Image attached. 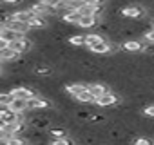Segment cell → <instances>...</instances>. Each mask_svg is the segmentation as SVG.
Returning <instances> with one entry per match:
<instances>
[{
    "mask_svg": "<svg viewBox=\"0 0 154 145\" xmlns=\"http://www.w3.org/2000/svg\"><path fill=\"white\" fill-rule=\"evenodd\" d=\"M147 13V9L141 6V4H132V6H127L122 9V17L123 18H132V20H140L143 18Z\"/></svg>",
    "mask_w": 154,
    "mask_h": 145,
    "instance_id": "cell-1",
    "label": "cell"
},
{
    "mask_svg": "<svg viewBox=\"0 0 154 145\" xmlns=\"http://www.w3.org/2000/svg\"><path fill=\"white\" fill-rule=\"evenodd\" d=\"M17 100H26V102H29L31 98H35L36 94H35V91L31 89V87H26V85H17L15 89H11L9 91Z\"/></svg>",
    "mask_w": 154,
    "mask_h": 145,
    "instance_id": "cell-2",
    "label": "cell"
},
{
    "mask_svg": "<svg viewBox=\"0 0 154 145\" xmlns=\"http://www.w3.org/2000/svg\"><path fill=\"white\" fill-rule=\"evenodd\" d=\"M11 47H13V49H15L17 53L24 54V53L31 51V47H33V40H29V38L22 36V38H18L17 42H13V44H11Z\"/></svg>",
    "mask_w": 154,
    "mask_h": 145,
    "instance_id": "cell-3",
    "label": "cell"
},
{
    "mask_svg": "<svg viewBox=\"0 0 154 145\" xmlns=\"http://www.w3.org/2000/svg\"><path fill=\"white\" fill-rule=\"evenodd\" d=\"M18 38H22V35L17 33V31H13L11 27H8V26L0 27V40H6V42L13 44V42H17Z\"/></svg>",
    "mask_w": 154,
    "mask_h": 145,
    "instance_id": "cell-4",
    "label": "cell"
},
{
    "mask_svg": "<svg viewBox=\"0 0 154 145\" xmlns=\"http://www.w3.org/2000/svg\"><path fill=\"white\" fill-rule=\"evenodd\" d=\"M18 118H20V114L13 113L9 107H2V109H0V120H2V123H9V125H13V123L18 122Z\"/></svg>",
    "mask_w": 154,
    "mask_h": 145,
    "instance_id": "cell-5",
    "label": "cell"
},
{
    "mask_svg": "<svg viewBox=\"0 0 154 145\" xmlns=\"http://www.w3.org/2000/svg\"><path fill=\"white\" fill-rule=\"evenodd\" d=\"M116 103H120V98L114 94V93H107V94H103L102 98H98L96 100V105L98 107H112V105H116Z\"/></svg>",
    "mask_w": 154,
    "mask_h": 145,
    "instance_id": "cell-6",
    "label": "cell"
},
{
    "mask_svg": "<svg viewBox=\"0 0 154 145\" xmlns=\"http://www.w3.org/2000/svg\"><path fill=\"white\" fill-rule=\"evenodd\" d=\"M29 127H31V129L44 131V129L51 127V118H44V116H33V118L29 120Z\"/></svg>",
    "mask_w": 154,
    "mask_h": 145,
    "instance_id": "cell-7",
    "label": "cell"
},
{
    "mask_svg": "<svg viewBox=\"0 0 154 145\" xmlns=\"http://www.w3.org/2000/svg\"><path fill=\"white\" fill-rule=\"evenodd\" d=\"M100 22H102V20H100L98 17H94V15H82L78 26H80L82 29H91V27H94V26H100Z\"/></svg>",
    "mask_w": 154,
    "mask_h": 145,
    "instance_id": "cell-8",
    "label": "cell"
},
{
    "mask_svg": "<svg viewBox=\"0 0 154 145\" xmlns=\"http://www.w3.org/2000/svg\"><path fill=\"white\" fill-rule=\"evenodd\" d=\"M89 49H91V53H94V54L114 53V45H112L111 42H107V40H103V42H100V44H96V45H93V47H89Z\"/></svg>",
    "mask_w": 154,
    "mask_h": 145,
    "instance_id": "cell-9",
    "label": "cell"
},
{
    "mask_svg": "<svg viewBox=\"0 0 154 145\" xmlns=\"http://www.w3.org/2000/svg\"><path fill=\"white\" fill-rule=\"evenodd\" d=\"M89 89V84H84V82H74V84H67V87H65V91L71 94V96H78L80 93H84V91H87Z\"/></svg>",
    "mask_w": 154,
    "mask_h": 145,
    "instance_id": "cell-10",
    "label": "cell"
},
{
    "mask_svg": "<svg viewBox=\"0 0 154 145\" xmlns=\"http://www.w3.org/2000/svg\"><path fill=\"white\" fill-rule=\"evenodd\" d=\"M20 53H17L13 47H8V49H0V58H2V63H6V62H17V60H20Z\"/></svg>",
    "mask_w": 154,
    "mask_h": 145,
    "instance_id": "cell-11",
    "label": "cell"
},
{
    "mask_svg": "<svg viewBox=\"0 0 154 145\" xmlns=\"http://www.w3.org/2000/svg\"><path fill=\"white\" fill-rule=\"evenodd\" d=\"M27 103H29V109H47V107H51V102L44 96H35Z\"/></svg>",
    "mask_w": 154,
    "mask_h": 145,
    "instance_id": "cell-12",
    "label": "cell"
},
{
    "mask_svg": "<svg viewBox=\"0 0 154 145\" xmlns=\"http://www.w3.org/2000/svg\"><path fill=\"white\" fill-rule=\"evenodd\" d=\"M8 27H11L13 31L20 33L22 36H24L26 33H29V31H31L29 24H26V22H18V20H13V15H11V22H9V26H8Z\"/></svg>",
    "mask_w": 154,
    "mask_h": 145,
    "instance_id": "cell-13",
    "label": "cell"
},
{
    "mask_svg": "<svg viewBox=\"0 0 154 145\" xmlns=\"http://www.w3.org/2000/svg\"><path fill=\"white\" fill-rule=\"evenodd\" d=\"M89 91H91V94L98 100V98H102L103 94L109 93V87H107L105 84H89Z\"/></svg>",
    "mask_w": 154,
    "mask_h": 145,
    "instance_id": "cell-14",
    "label": "cell"
},
{
    "mask_svg": "<svg viewBox=\"0 0 154 145\" xmlns=\"http://www.w3.org/2000/svg\"><path fill=\"white\" fill-rule=\"evenodd\" d=\"M47 132L53 136V140H63V138H67V129L63 125H53V127H49Z\"/></svg>",
    "mask_w": 154,
    "mask_h": 145,
    "instance_id": "cell-15",
    "label": "cell"
},
{
    "mask_svg": "<svg viewBox=\"0 0 154 145\" xmlns=\"http://www.w3.org/2000/svg\"><path fill=\"white\" fill-rule=\"evenodd\" d=\"M122 47L129 53H138V51H143V44L140 40H125L122 44Z\"/></svg>",
    "mask_w": 154,
    "mask_h": 145,
    "instance_id": "cell-16",
    "label": "cell"
},
{
    "mask_svg": "<svg viewBox=\"0 0 154 145\" xmlns=\"http://www.w3.org/2000/svg\"><path fill=\"white\" fill-rule=\"evenodd\" d=\"M9 109L13 111V113H17V114H22V113H26L27 109H29V103L26 102V100H13L11 102V105H9Z\"/></svg>",
    "mask_w": 154,
    "mask_h": 145,
    "instance_id": "cell-17",
    "label": "cell"
},
{
    "mask_svg": "<svg viewBox=\"0 0 154 145\" xmlns=\"http://www.w3.org/2000/svg\"><path fill=\"white\" fill-rule=\"evenodd\" d=\"M80 18H82L80 11H67L65 15H62V22H65V24H78Z\"/></svg>",
    "mask_w": 154,
    "mask_h": 145,
    "instance_id": "cell-18",
    "label": "cell"
},
{
    "mask_svg": "<svg viewBox=\"0 0 154 145\" xmlns=\"http://www.w3.org/2000/svg\"><path fill=\"white\" fill-rule=\"evenodd\" d=\"M76 102H80V103H85V105H89V103H96V98L91 94V91L87 89V91H84V93H80L78 96H76Z\"/></svg>",
    "mask_w": 154,
    "mask_h": 145,
    "instance_id": "cell-19",
    "label": "cell"
},
{
    "mask_svg": "<svg viewBox=\"0 0 154 145\" xmlns=\"http://www.w3.org/2000/svg\"><path fill=\"white\" fill-rule=\"evenodd\" d=\"M105 38L100 35V33H89L87 36H85V45L87 47H93V45H96V44H100V42H103Z\"/></svg>",
    "mask_w": 154,
    "mask_h": 145,
    "instance_id": "cell-20",
    "label": "cell"
},
{
    "mask_svg": "<svg viewBox=\"0 0 154 145\" xmlns=\"http://www.w3.org/2000/svg\"><path fill=\"white\" fill-rule=\"evenodd\" d=\"M47 26V20L44 18V17H35L31 22H29V27L31 29H44Z\"/></svg>",
    "mask_w": 154,
    "mask_h": 145,
    "instance_id": "cell-21",
    "label": "cell"
},
{
    "mask_svg": "<svg viewBox=\"0 0 154 145\" xmlns=\"http://www.w3.org/2000/svg\"><path fill=\"white\" fill-rule=\"evenodd\" d=\"M35 75H36V76L49 78V76L53 75V71H51V67H47V65H36V67H35Z\"/></svg>",
    "mask_w": 154,
    "mask_h": 145,
    "instance_id": "cell-22",
    "label": "cell"
},
{
    "mask_svg": "<svg viewBox=\"0 0 154 145\" xmlns=\"http://www.w3.org/2000/svg\"><path fill=\"white\" fill-rule=\"evenodd\" d=\"M67 42H69L72 47H80V45H85V36H84V35H74V36H69Z\"/></svg>",
    "mask_w": 154,
    "mask_h": 145,
    "instance_id": "cell-23",
    "label": "cell"
},
{
    "mask_svg": "<svg viewBox=\"0 0 154 145\" xmlns=\"http://www.w3.org/2000/svg\"><path fill=\"white\" fill-rule=\"evenodd\" d=\"M13 100H15V96L11 93H2V94H0V105H2V107H9Z\"/></svg>",
    "mask_w": 154,
    "mask_h": 145,
    "instance_id": "cell-24",
    "label": "cell"
},
{
    "mask_svg": "<svg viewBox=\"0 0 154 145\" xmlns=\"http://www.w3.org/2000/svg\"><path fill=\"white\" fill-rule=\"evenodd\" d=\"M93 114L94 113H91V111H76V118H78L80 122H91Z\"/></svg>",
    "mask_w": 154,
    "mask_h": 145,
    "instance_id": "cell-25",
    "label": "cell"
},
{
    "mask_svg": "<svg viewBox=\"0 0 154 145\" xmlns=\"http://www.w3.org/2000/svg\"><path fill=\"white\" fill-rule=\"evenodd\" d=\"M51 145H74V140L71 138H63V140H53Z\"/></svg>",
    "mask_w": 154,
    "mask_h": 145,
    "instance_id": "cell-26",
    "label": "cell"
},
{
    "mask_svg": "<svg viewBox=\"0 0 154 145\" xmlns=\"http://www.w3.org/2000/svg\"><path fill=\"white\" fill-rule=\"evenodd\" d=\"M143 53H145L147 56H150V58H154V44H152V42H149V44H145V47H143Z\"/></svg>",
    "mask_w": 154,
    "mask_h": 145,
    "instance_id": "cell-27",
    "label": "cell"
},
{
    "mask_svg": "<svg viewBox=\"0 0 154 145\" xmlns=\"http://www.w3.org/2000/svg\"><path fill=\"white\" fill-rule=\"evenodd\" d=\"M132 145H152V140H149V138H143V136H140V138H136V140L132 141Z\"/></svg>",
    "mask_w": 154,
    "mask_h": 145,
    "instance_id": "cell-28",
    "label": "cell"
},
{
    "mask_svg": "<svg viewBox=\"0 0 154 145\" xmlns=\"http://www.w3.org/2000/svg\"><path fill=\"white\" fill-rule=\"evenodd\" d=\"M107 118H105V114H98V113H94L93 114V118H91V123H103Z\"/></svg>",
    "mask_w": 154,
    "mask_h": 145,
    "instance_id": "cell-29",
    "label": "cell"
},
{
    "mask_svg": "<svg viewBox=\"0 0 154 145\" xmlns=\"http://www.w3.org/2000/svg\"><path fill=\"white\" fill-rule=\"evenodd\" d=\"M143 116L145 118H154V105H149L143 109Z\"/></svg>",
    "mask_w": 154,
    "mask_h": 145,
    "instance_id": "cell-30",
    "label": "cell"
},
{
    "mask_svg": "<svg viewBox=\"0 0 154 145\" xmlns=\"http://www.w3.org/2000/svg\"><path fill=\"white\" fill-rule=\"evenodd\" d=\"M143 36H145V40H147V42H152V44H154V27H152V29H149L147 33H143Z\"/></svg>",
    "mask_w": 154,
    "mask_h": 145,
    "instance_id": "cell-31",
    "label": "cell"
},
{
    "mask_svg": "<svg viewBox=\"0 0 154 145\" xmlns=\"http://www.w3.org/2000/svg\"><path fill=\"white\" fill-rule=\"evenodd\" d=\"M44 4H47L49 8H54V6H58L60 2H63V0H42Z\"/></svg>",
    "mask_w": 154,
    "mask_h": 145,
    "instance_id": "cell-32",
    "label": "cell"
},
{
    "mask_svg": "<svg viewBox=\"0 0 154 145\" xmlns=\"http://www.w3.org/2000/svg\"><path fill=\"white\" fill-rule=\"evenodd\" d=\"M22 0H4V4H20Z\"/></svg>",
    "mask_w": 154,
    "mask_h": 145,
    "instance_id": "cell-33",
    "label": "cell"
},
{
    "mask_svg": "<svg viewBox=\"0 0 154 145\" xmlns=\"http://www.w3.org/2000/svg\"><path fill=\"white\" fill-rule=\"evenodd\" d=\"M100 145H109V143H100Z\"/></svg>",
    "mask_w": 154,
    "mask_h": 145,
    "instance_id": "cell-34",
    "label": "cell"
},
{
    "mask_svg": "<svg viewBox=\"0 0 154 145\" xmlns=\"http://www.w3.org/2000/svg\"><path fill=\"white\" fill-rule=\"evenodd\" d=\"M152 27H154V22H152Z\"/></svg>",
    "mask_w": 154,
    "mask_h": 145,
    "instance_id": "cell-35",
    "label": "cell"
}]
</instances>
